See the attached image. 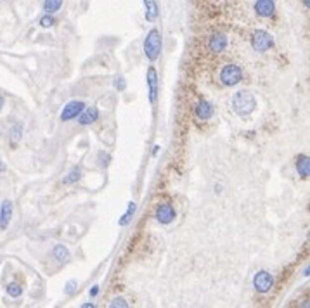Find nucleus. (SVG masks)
<instances>
[{
  "mask_svg": "<svg viewBox=\"0 0 310 308\" xmlns=\"http://www.w3.org/2000/svg\"><path fill=\"white\" fill-rule=\"evenodd\" d=\"M83 107H85V104H83L82 101H71V103H68L66 106L63 107L61 119H63V121H69V119H73V118H78V114L83 111Z\"/></svg>",
  "mask_w": 310,
  "mask_h": 308,
  "instance_id": "nucleus-9",
  "label": "nucleus"
},
{
  "mask_svg": "<svg viewBox=\"0 0 310 308\" xmlns=\"http://www.w3.org/2000/svg\"><path fill=\"white\" fill-rule=\"evenodd\" d=\"M115 87H116V89H118V90H125V87H127V85H125V80L118 77V78L115 80Z\"/></svg>",
  "mask_w": 310,
  "mask_h": 308,
  "instance_id": "nucleus-25",
  "label": "nucleus"
},
{
  "mask_svg": "<svg viewBox=\"0 0 310 308\" xmlns=\"http://www.w3.org/2000/svg\"><path fill=\"white\" fill-rule=\"evenodd\" d=\"M97 116H99V111L96 107H83V111L78 114V121L80 125H90L96 121Z\"/></svg>",
  "mask_w": 310,
  "mask_h": 308,
  "instance_id": "nucleus-13",
  "label": "nucleus"
},
{
  "mask_svg": "<svg viewBox=\"0 0 310 308\" xmlns=\"http://www.w3.org/2000/svg\"><path fill=\"white\" fill-rule=\"evenodd\" d=\"M89 295L90 296H97V295H99V286H92V288H90V291H89Z\"/></svg>",
  "mask_w": 310,
  "mask_h": 308,
  "instance_id": "nucleus-26",
  "label": "nucleus"
},
{
  "mask_svg": "<svg viewBox=\"0 0 310 308\" xmlns=\"http://www.w3.org/2000/svg\"><path fill=\"white\" fill-rule=\"evenodd\" d=\"M155 216H156V220H158L159 223H163V225H168V223H172L175 220V216H177V211H175V208L172 205H161V206H158Z\"/></svg>",
  "mask_w": 310,
  "mask_h": 308,
  "instance_id": "nucleus-8",
  "label": "nucleus"
},
{
  "mask_svg": "<svg viewBox=\"0 0 310 308\" xmlns=\"http://www.w3.org/2000/svg\"><path fill=\"white\" fill-rule=\"evenodd\" d=\"M253 10L258 17H272L276 14V0H255Z\"/></svg>",
  "mask_w": 310,
  "mask_h": 308,
  "instance_id": "nucleus-7",
  "label": "nucleus"
},
{
  "mask_svg": "<svg viewBox=\"0 0 310 308\" xmlns=\"http://www.w3.org/2000/svg\"><path fill=\"white\" fill-rule=\"evenodd\" d=\"M80 177H82V172H80L78 168H75V170H71L66 177H64L63 184H73V182H76V180H80Z\"/></svg>",
  "mask_w": 310,
  "mask_h": 308,
  "instance_id": "nucleus-20",
  "label": "nucleus"
},
{
  "mask_svg": "<svg viewBox=\"0 0 310 308\" xmlns=\"http://www.w3.org/2000/svg\"><path fill=\"white\" fill-rule=\"evenodd\" d=\"M194 111H196V116L201 119H210L211 114H213V107H211V104L208 103V101H199V103L196 104Z\"/></svg>",
  "mask_w": 310,
  "mask_h": 308,
  "instance_id": "nucleus-15",
  "label": "nucleus"
},
{
  "mask_svg": "<svg viewBox=\"0 0 310 308\" xmlns=\"http://www.w3.org/2000/svg\"><path fill=\"white\" fill-rule=\"evenodd\" d=\"M227 45H229V38H227V35H225L224 31L217 30L206 38L208 50H210L211 54H215V56H218V54L224 52V50L227 49Z\"/></svg>",
  "mask_w": 310,
  "mask_h": 308,
  "instance_id": "nucleus-5",
  "label": "nucleus"
},
{
  "mask_svg": "<svg viewBox=\"0 0 310 308\" xmlns=\"http://www.w3.org/2000/svg\"><path fill=\"white\" fill-rule=\"evenodd\" d=\"M250 43H251V49H253L255 52L265 54L274 47V37H272L267 30H264V28H257V30L251 31Z\"/></svg>",
  "mask_w": 310,
  "mask_h": 308,
  "instance_id": "nucleus-1",
  "label": "nucleus"
},
{
  "mask_svg": "<svg viewBox=\"0 0 310 308\" xmlns=\"http://www.w3.org/2000/svg\"><path fill=\"white\" fill-rule=\"evenodd\" d=\"M109 308H130L129 303L125 302V300L122 298V296H118V298L111 300V303H109Z\"/></svg>",
  "mask_w": 310,
  "mask_h": 308,
  "instance_id": "nucleus-23",
  "label": "nucleus"
},
{
  "mask_svg": "<svg viewBox=\"0 0 310 308\" xmlns=\"http://www.w3.org/2000/svg\"><path fill=\"white\" fill-rule=\"evenodd\" d=\"M2 107H3V97L0 96V111H2Z\"/></svg>",
  "mask_w": 310,
  "mask_h": 308,
  "instance_id": "nucleus-28",
  "label": "nucleus"
},
{
  "mask_svg": "<svg viewBox=\"0 0 310 308\" xmlns=\"http://www.w3.org/2000/svg\"><path fill=\"white\" fill-rule=\"evenodd\" d=\"M21 135H23V126H21V125H16L12 130H10V139H12V144H17V142H19Z\"/></svg>",
  "mask_w": 310,
  "mask_h": 308,
  "instance_id": "nucleus-22",
  "label": "nucleus"
},
{
  "mask_svg": "<svg viewBox=\"0 0 310 308\" xmlns=\"http://www.w3.org/2000/svg\"><path fill=\"white\" fill-rule=\"evenodd\" d=\"M272 286H274V275H272L271 272L260 270V272H257V274H255V277H253V288L257 289L258 293L265 295V293L271 291Z\"/></svg>",
  "mask_w": 310,
  "mask_h": 308,
  "instance_id": "nucleus-6",
  "label": "nucleus"
},
{
  "mask_svg": "<svg viewBox=\"0 0 310 308\" xmlns=\"http://www.w3.org/2000/svg\"><path fill=\"white\" fill-rule=\"evenodd\" d=\"M144 7H146V19L149 23H155L159 16V9L156 0H144Z\"/></svg>",
  "mask_w": 310,
  "mask_h": 308,
  "instance_id": "nucleus-14",
  "label": "nucleus"
},
{
  "mask_svg": "<svg viewBox=\"0 0 310 308\" xmlns=\"http://www.w3.org/2000/svg\"><path fill=\"white\" fill-rule=\"evenodd\" d=\"M144 54L149 61H156L161 54V35L156 28H153L144 40Z\"/></svg>",
  "mask_w": 310,
  "mask_h": 308,
  "instance_id": "nucleus-3",
  "label": "nucleus"
},
{
  "mask_svg": "<svg viewBox=\"0 0 310 308\" xmlns=\"http://www.w3.org/2000/svg\"><path fill=\"white\" fill-rule=\"evenodd\" d=\"M10 218H12V203L9 199L2 203L0 206V229H7L10 223Z\"/></svg>",
  "mask_w": 310,
  "mask_h": 308,
  "instance_id": "nucleus-11",
  "label": "nucleus"
},
{
  "mask_svg": "<svg viewBox=\"0 0 310 308\" xmlns=\"http://www.w3.org/2000/svg\"><path fill=\"white\" fill-rule=\"evenodd\" d=\"M75 289H76V282L75 281H68L66 286H64V291H66L68 295H73V293H75Z\"/></svg>",
  "mask_w": 310,
  "mask_h": 308,
  "instance_id": "nucleus-24",
  "label": "nucleus"
},
{
  "mask_svg": "<svg viewBox=\"0 0 310 308\" xmlns=\"http://www.w3.org/2000/svg\"><path fill=\"white\" fill-rule=\"evenodd\" d=\"M54 23H56V19H54L52 14H43V16L40 17V26L42 28H52Z\"/></svg>",
  "mask_w": 310,
  "mask_h": 308,
  "instance_id": "nucleus-21",
  "label": "nucleus"
},
{
  "mask_svg": "<svg viewBox=\"0 0 310 308\" xmlns=\"http://www.w3.org/2000/svg\"><path fill=\"white\" fill-rule=\"evenodd\" d=\"M136 203L134 201H130L129 203V209H127V213L125 215H122V218H120V225H129L130 223V220H132V216H134V213H136Z\"/></svg>",
  "mask_w": 310,
  "mask_h": 308,
  "instance_id": "nucleus-18",
  "label": "nucleus"
},
{
  "mask_svg": "<svg viewBox=\"0 0 310 308\" xmlns=\"http://www.w3.org/2000/svg\"><path fill=\"white\" fill-rule=\"evenodd\" d=\"M243 80V70L238 64H225L220 71V82L227 87H234L238 85Z\"/></svg>",
  "mask_w": 310,
  "mask_h": 308,
  "instance_id": "nucleus-4",
  "label": "nucleus"
},
{
  "mask_svg": "<svg viewBox=\"0 0 310 308\" xmlns=\"http://www.w3.org/2000/svg\"><path fill=\"white\" fill-rule=\"evenodd\" d=\"M148 90L151 104H156V101H158V75H156V70L153 66L148 70Z\"/></svg>",
  "mask_w": 310,
  "mask_h": 308,
  "instance_id": "nucleus-10",
  "label": "nucleus"
},
{
  "mask_svg": "<svg viewBox=\"0 0 310 308\" xmlns=\"http://www.w3.org/2000/svg\"><path fill=\"white\" fill-rule=\"evenodd\" d=\"M232 107L239 116H248L250 113H253L255 107H257V101L251 96L250 92L243 90V92H238L232 99Z\"/></svg>",
  "mask_w": 310,
  "mask_h": 308,
  "instance_id": "nucleus-2",
  "label": "nucleus"
},
{
  "mask_svg": "<svg viewBox=\"0 0 310 308\" xmlns=\"http://www.w3.org/2000/svg\"><path fill=\"white\" fill-rule=\"evenodd\" d=\"M80 308H96V305H92V303H83Z\"/></svg>",
  "mask_w": 310,
  "mask_h": 308,
  "instance_id": "nucleus-27",
  "label": "nucleus"
},
{
  "mask_svg": "<svg viewBox=\"0 0 310 308\" xmlns=\"http://www.w3.org/2000/svg\"><path fill=\"white\" fill-rule=\"evenodd\" d=\"M297 172L302 179H309L310 175V159L307 154H300L297 158Z\"/></svg>",
  "mask_w": 310,
  "mask_h": 308,
  "instance_id": "nucleus-12",
  "label": "nucleus"
},
{
  "mask_svg": "<svg viewBox=\"0 0 310 308\" xmlns=\"http://www.w3.org/2000/svg\"><path fill=\"white\" fill-rule=\"evenodd\" d=\"M7 295L12 296V298H19V296L23 295V288H21L17 282H10V284L7 286Z\"/></svg>",
  "mask_w": 310,
  "mask_h": 308,
  "instance_id": "nucleus-19",
  "label": "nucleus"
},
{
  "mask_svg": "<svg viewBox=\"0 0 310 308\" xmlns=\"http://www.w3.org/2000/svg\"><path fill=\"white\" fill-rule=\"evenodd\" d=\"M63 7V0H45L43 2V10L47 14H54Z\"/></svg>",
  "mask_w": 310,
  "mask_h": 308,
  "instance_id": "nucleus-17",
  "label": "nucleus"
},
{
  "mask_svg": "<svg viewBox=\"0 0 310 308\" xmlns=\"http://www.w3.org/2000/svg\"><path fill=\"white\" fill-rule=\"evenodd\" d=\"M52 255H54V258H56L59 263H66L69 260V249L66 248V246H63V244H57L56 248H54Z\"/></svg>",
  "mask_w": 310,
  "mask_h": 308,
  "instance_id": "nucleus-16",
  "label": "nucleus"
}]
</instances>
